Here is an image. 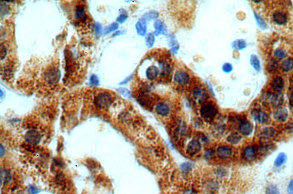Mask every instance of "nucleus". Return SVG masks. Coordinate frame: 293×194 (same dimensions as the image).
Listing matches in <instances>:
<instances>
[{"label":"nucleus","mask_w":293,"mask_h":194,"mask_svg":"<svg viewBox=\"0 0 293 194\" xmlns=\"http://www.w3.org/2000/svg\"><path fill=\"white\" fill-rule=\"evenodd\" d=\"M25 139L28 143L35 145L39 143L41 139V135L39 132L35 130H31L28 131L25 135Z\"/></svg>","instance_id":"20e7f679"},{"label":"nucleus","mask_w":293,"mask_h":194,"mask_svg":"<svg viewBox=\"0 0 293 194\" xmlns=\"http://www.w3.org/2000/svg\"><path fill=\"white\" fill-rule=\"evenodd\" d=\"M289 115L288 111L286 108L279 107L274 112V118L275 119L279 122H285Z\"/></svg>","instance_id":"1a4fd4ad"},{"label":"nucleus","mask_w":293,"mask_h":194,"mask_svg":"<svg viewBox=\"0 0 293 194\" xmlns=\"http://www.w3.org/2000/svg\"><path fill=\"white\" fill-rule=\"evenodd\" d=\"M266 194H281L279 190L277 187L274 185H269L267 187L266 191Z\"/></svg>","instance_id":"7c9ffc66"},{"label":"nucleus","mask_w":293,"mask_h":194,"mask_svg":"<svg viewBox=\"0 0 293 194\" xmlns=\"http://www.w3.org/2000/svg\"><path fill=\"white\" fill-rule=\"evenodd\" d=\"M213 154V152H212V151L211 150H208V151L206 152V154H205V157L207 158V159H210V158L212 157V155Z\"/></svg>","instance_id":"37998d69"},{"label":"nucleus","mask_w":293,"mask_h":194,"mask_svg":"<svg viewBox=\"0 0 293 194\" xmlns=\"http://www.w3.org/2000/svg\"><path fill=\"white\" fill-rule=\"evenodd\" d=\"M273 19L276 23L280 25H284L287 22V17L281 12H275L273 14Z\"/></svg>","instance_id":"aec40b11"},{"label":"nucleus","mask_w":293,"mask_h":194,"mask_svg":"<svg viewBox=\"0 0 293 194\" xmlns=\"http://www.w3.org/2000/svg\"><path fill=\"white\" fill-rule=\"evenodd\" d=\"M147 22L146 20L142 18L139 19L136 24V29L139 35L144 36L147 33Z\"/></svg>","instance_id":"4468645a"},{"label":"nucleus","mask_w":293,"mask_h":194,"mask_svg":"<svg viewBox=\"0 0 293 194\" xmlns=\"http://www.w3.org/2000/svg\"><path fill=\"white\" fill-rule=\"evenodd\" d=\"M174 81L180 85H187L190 81L189 74L183 70H178L174 75Z\"/></svg>","instance_id":"423d86ee"},{"label":"nucleus","mask_w":293,"mask_h":194,"mask_svg":"<svg viewBox=\"0 0 293 194\" xmlns=\"http://www.w3.org/2000/svg\"><path fill=\"white\" fill-rule=\"evenodd\" d=\"M247 44L246 41L244 39H237L234 41L232 43V47L238 51H241L245 49L246 47Z\"/></svg>","instance_id":"b1692460"},{"label":"nucleus","mask_w":293,"mask_h":194,"mask_svg":"<svg viewBox=\"0 0 293 194\" xmlns=\"http://www.w3.org/2000/svg\"><path fill=\"white\" fill-rule=\"evenodd\" d=\"M274 55L280 59L285 58L287 56V54L285 51L281 49H277L274 52Z\"/></svg>","instance_id":"2f4dec72"},{"label":"nucleus","mask_w":293,"mask_h":194,"mask_svg":"<svg viewBox=\"0 0 293 194\" xmlns=\"http://www.w3.org/2000/svg\"><path fill=\"white\" fill-rule=\"evenodd\" d=\"M90 82L92 84L94 85H98V77L95 75H92L90 78Z\"/></svg>","instance_id":"ea45409f"},{"label":"nucleus","mask_w":293,"mask_h":194,"mask_svg":"<svg viewBox=\"0 0 293 194\" xmlns=\"http://www.w3.org/2000/svg\"><path fill=\"white\" fill-rule=\"evenodd\" d=\"M239 131L243 135H249L253 132V126L247 120H242L239 125Z\"/></svg>","instance_id":"6e6552de"},{"label":"nucleus","mask_w":293,"mask_h":194,"mask_svg":"<svg viewBox=\"0 0 293 194\" xmlns=\"http://www.w3.org/2000/svg\"><path fill=\"white\" fill-rule=\"evenodd\" d=\"M250 63H251V65L253 67V68L257 71L259 72L261 71V63H260V61H259L258 57L257 55H251Z\"/></svg>","instance_id":"5701e85b"},{"label":"nucleus","mask_w":293,"mask_h":194,"mask_svg":"<svg viewBox=\"0 0 293 194\" xmlns=\"http://www.w3.org/2000/svg\"><path fill=\"white\" fill-rule=\"evenodd\" d=\"M86 13H85V9L84 6L82 5H79L76 10L75 12V17L77 19H82V18L86 17Z\"/></svg>","instance_id":"a878e982"},{"label":"nucleus","mask_w":293,"mask_h":194,"mask_svg":"<svg viewBox=\"0 0 293 194\" xmlns=\"http://www.w3.org/2000/svg\"><path fill=\"white\" fill-rule=\"evenodd\" d=\"M281 67L283 71L287 72L293 69V59L288 58L282 62Z\"/></svg>","instance_id":"393cba45"},{"label":"nucleus","mask_w":293,"mask_h":194,"mask_svg":"<svg viewBox=\"0 0 293 194\" xmlns=\"http://www.w3.org/2000/svg\"><path fill=\"white\" fill-rule=\"evenodd\" d=\"M0 154H1V156H2L4 155V154H5V148H4V147L2 145L1 146V148H0Z\"/></svg>","instance_id":"49530a36"},{"label":"nucleus","mask_w":293,"mask_h":194,"mask_svg":"<svg viewBox=\"0 0 293 194\" xmlns=\"http://www.w3.org/2000/svg\"><path fill=\"white\" fill-rule=\"evenodd\" d=\"M179 45H177V46H175L172 47L171 48V51H172V53L174 54H176L178 52V51L179 50Z\"/></svg>","instance_id":"c03bdc74"},{"label":"nucleus","mask_w":293,"mask_h":194,"mask_svg":"<svg viewBox=\"0 0 293 194\" xmlns=\"http://www.w3.org/2000/svg\"><path fill=\"white\" fill-rule=\"evenodd\" d=\"M254 17L255 18L257 21V22L258 24V26L261 28L262 29H265L266 27V23L265 21V19L262 18L260 16H259L258 14H257L255 12L254 13Z\"/></svg>","instance_id":"bb28decb"},{"label":"nucleus","mask_w":293,"mask_h":194,"mask_svg":"<svg viewBox=\"0 0 293 194\" xmlns=\"http://www.w3.org/2000/svg\"><path fill=\"white\" fill-rule=\"evenodd\" d=\"M275 130L273 127H266L262 129L259 134V137L262 139H267L273 136L275 134Z\"/></svg>","instance_id":"a211bd4d"},{"label":"nucleus","mask_w":293,"mask_h":194,"mask_svg":"<svg viewBox=\"0 0 293 194\" xmlns=\"http://www.w3.org/2000/svg\"><path fill=\"white\" fill-rule=\"evenodd\" d=\"M284 101L283 95L281 93H277L274 94L271 97V104L274 107H278L281 106Z\"/></svg>","instance_id":"f3484780"},{"label":"nucleus","mask_w":293,"mask_h":194,"mask_svg":"<svg viewBox=\"0 0 293 194\" xmlns=\"http://www.w3.org/2000/svg\"><path fill=\"white\" fill-rule=\"evenodd\" d=\"M154 27L155 29V34L156 35H159L160 34H163L165 35L166 34L167 32V26L165 24L161 21L160 19L157 20L153 24Z\"/></svg>","instance_id":"9d476101"},{"label":"nucleus","mask_w":293,"mask_h":194,"mask_svg":"<svg viewBox=\"0 0 293 194\" xmlns=\"http://www.w3.org/2000/svg\"><path fill=\"white\" fill-rule=\"evenodd\" d=\"M201 144L198 140L193 139L187 145V152L190 154H195L200 151Z\"/></svg>","instance_id":"f8f14e48"},{"label":"nucleus","mask_w":293,"mask_h":194,"mask_svg":"<svg viewBox=\"0 0 293 194\" xmlns=\"http://www.w3.org/2000/svg\"><path fill=\"white\" fill-rule=\"evenodd\" d=\"M192 97L194 100L198 103L201 104L208 98V94L206 90L201 87H196L192 91Z\"/></svg>","instance_id":"7ed1b4c3"},{"label":"nucleus","mask_w":293,"mask_h":194,"mask_svg":"<svg viewBox=\"0 0 293 194\" xmlns=\"http://www.w3.org/2000/svg\"><path fill=\"white\" fill-rule=\"evenodd\" d=\"M273 144H264L259 148V152L262 155H265L273 148Z\"/></svg>","instance_id":"cd10ccee"},{"label":"nucleus","mask_w":293,"mask_h":194,"mask_svg":"<svg viewBox=\"0 0 293 194\" xmlns=\"http://www.w3.org/2000/svg\"><path fill=\"white\" fill-rule=\"evenodd\" d=\"M155 111L160 116H166L170 114V109L167 104L164 103H159L156 105Z\"/></svg>","instance_id":"ddd939ff"},{"label":"nucleus","mask_w":293,"mask_h":194,"mask_svg":"<svg viewBox=\"0 0 293 194\" xmlns=\"http://www.w3.org/2000/svg\"><path fill=\"white\" fill-rule=\"evenodd\" d=\"M145 42L147 46L149 48L152 47L155 43V36L153 33H149L145 38Z\"/></svg>","instance_id":"c85d7f7f"},{"label":"nucleus","mask_w":293,"mask_h":194,"mask_svg":"<svg viewBox=\"0 0 293 194\" xmlns=\"http://www.w3.org/2000/svg\"><path fill=\"white\" fill-rule=\"evenodd\" d=\"M112 98L108 93H100L94 98V104L97 107L100 109H105L109 107L112 103Z\"/></svg>","instance_id":"f257e3e1"},{"label":"nucleus","mask_w":293,"mask_h":194,"mask_svg":"<svg viewBox=\"0 0 293 194\" xmlns=\"http://www.w3.org/2000/svg\"><path fill=\"white\" fill-rule=\"evenodd\" d=\"M242 136L238 132H232L227 138V141L232 144H236L240 142Z\"/></svg>","instance_id":"412c9836"},{"label":"nucleus","mask_w":293,"mask_h":194,"mask_svg":"<svg viewBox=\"0 0 293 194\" xmlns=\"http://www.w3.org/2000/svg\"><path fill=\"white\" fill-rule=\"evenodd\" d=\"M158 16H159V13L157 12L156 11H153V12L145 13L143 17V18H144L145 20H151V19L157 18Z\"/></svg>","instance_id":"c756f323"},{"label":"nucleus","mask_w":293,"mask_h":194,"mask_svg":"<svg viewBox=\"0 0 293 194\" xmlns=\"http://www.w3.org/2000/svg\"><path fill=\"white\" fill-rule=\"evenodd\" d=\"M290 104L291 106H293V92L291 94V96L290 97Z\"/></svg>","instance_id":"de8ad7c7"},{"label":"nucleus","mask_w":293,"mask_h":194,"mask_svg":"<svg viewBox=\"0 0 293 194\" xmlns=\"http://www.w3.org/2000/svg\"><path fill=\"white\" fill-rule=\"evenodd\" d=\"M277 68V62L274 61H271L268 65V69H270L269 70V72H270V71L275 70Z\"/></svg>","instance_id":"e433bc0d"},{"label":"nucleus","mask_w":293,"mask_h":194,"mask_svg":"<svg viewBox=\"0 0 293 194\" xmlns=\"http://www.w3.org/2000/svg\"><path fill=\"white\" fill-rule=\"evenodd\" d=\"M12 176L10 172L5 169L1 170V182L4 184H7L11 182Z\"/></svg>","instance_id":"6ab92c4d"},{"label":"nucleus","mask_w":293,"mask_h":194,"mask_svg":"<svg viewBox=\"0 0 293 194\" xmlns=\"http://www.w3.org/2000/svg\"><path fill=\"white\" fill-rule=\"evenodd\" d=\"M216 154L220 159H228L232 155V150L231 148L228 146H222L217 148Z\"/></svg>","instance_id":"0eeeda50"},{"label":"nucleus","mask_w":293,"mask_h":194,"mask_svg":"<svg viewBox=\"0 0 293 194\" xmlns=\"http://www.w3.org/2000/svg\"><path fill=\"white\" fill-rule=\"evenodd\" d=\"M119 92L123 95L124 97L127 98H131V94L128 90L124 88H120L119 89Z\"/></svg>","instance_id":"72a5a7b5"},{"label":"nucleus","mask_w":293,"mask_h":194,"mask_svg":"<svg viewBox=\"0 0 293 194\" xmlns=\"http://www.w3.org/2000/svg\"><path fill=\"white\" fill-rule=\"evenodd\" d=\"M207 86H208V89H210V91H211V93L213 95H214V91H213V89H212V86H211V84H210L209 82H207Z\"/></svg>","instance_id":"a18cd8bd"},{"label":"nucleus","mask_w":293,"mask_h":194,"mask_svg":"<svg viewBox=\"0 0 293 194\" xmlns=\"http://www.w3.org/2000/svg\"><path fill=\"white\" fill-rule=\"evenodd\" d=\"M127 18V16H125V15H124V14H122L121 16H120V17H118L117 18V21H119V22H123L124 21H125V20Z\"/></svg>","instance_id":"79ce46f5"},{"label":"nucleus","mask_w":293,"mask_h":194,"mask_svg":"<svg viewBox=\"0 0 293 194\" xmlns=\"http://www.w3.org/2000/svg\"><path fill=\"white\" fill-rule=\"evenodd\" d=\"M118 27H119V25H118L117 23H113L112 24H111L110 26L108 27V28L107 29L106 33H108L111 32V31H114V30H116Z\"/></svg>","instance_id":"4c0bfd02"},{"label":"nucleus","mask_w":293,"mask_h":194,"mask_svg":"<svg viewBox=\"0 0 293 194\" xmlns=\"http://www.w3.org/2000/svg\"><path fill=\"white\" fill-rule=\"evenodd\" d=\"M287 191L289 194H293V179L290 182L287 188Z\"/></svg>","instance_id":"a19ab883"},{"label":"nucleus","mask_w":293,"mask_h":194,"mask_svg":"<svg viewBox=\"0 0 293 194\" xmlns=\"http://www.w3.org/2000/svg\"><path fill=\"white\" fill-rule=\"evenodd\" d=\"M191 167V164L190 163H184L182 165L181 168L184 172H187L190 171Z\"/></svg>","instance_id":"f704fd0d"},{"label":"nucleus","mask_w":293,"mask_h":194,"mask_svg":"<svg viewBox=\"0 0 293 194\" xmlns=\"http://www.w3.org/2000/svg\"><path fill=\"white\" fill-rule=\"evenodd\" d=\"M131 76H132V75H130L129 77L127 78V79H125V81H124V82H122L121 83H122V84H123V83H127V82L129 81V79H130V78H131Z\"/></svg>","instance_id":"09e8293b"},{"label":"nucleus","mask_w":293,"mask_h":194,"mask_svg":"<svg viewBox=\"0 0 293 194\" xmlns=\"http://www.w3.org/2000/svg\"><path fill=\"white\" fill-rule=\"evenodd\" d=\"M284 87L283 79L281 77L275 78L271 83V88L274 91L279 93Z\"/></svg>","instance_id":"2eb2a0df"},{"label":"nucleus","mask_w":293,"mask_h":194,"mask_svg":"<svg viewBox=\"0 0 293 194\" xmlns=\"http://www.w3.org/2000/svg\"><path fill=\"white\" fill-rule=\"evenodd\" d=\"M6 55V49L3 45H1V60H2L5 58Z\"/></svg>","instance_id":"58836bf2"},{"label":"nucleus","mask_w":293,"mask_h":194,"mask_svg":"<svg viewBox=\"0 0 293 194\" xmlns=\"http://www.w3.org/2000/svg\"><path fill=\"white\" fill-rule=\"evenodd\" d=\"M218 113V109L212 103H206L200 109V115L205 119H212Z\"/></svg>","instance_id":"f03ea898"},{"label":"nucleus","mask_w":293,"mask_h":194,"mask_svg":"<svg viewBox=\"0 0 293 194\" xmlns=\"http://www.w3.org/2000/svg\"><path fill=\"white\" fill-rule=\"evenodd\" d=\"M251 116L256 122L261 124L266 123L269 119L268 115L259 109H254L251 111Z\"/></svg>","instance_id":"39448f33"},{"label":"nucleus","mask_w":293,"mask_h":194,"mask_svg":"<svg viewBox=\"0 0 293 194\" xmlns=\"http://www.w3.org/2000/svg\"><path fill=\"white\" fill-rule=\"evenodd\" d=\"M233 67L230 63H225L222 66V70L226 73H229L232 71Z\"/></svg>","instance_id":"473e14b6"},{"label":"nucleus","mask_w":293,"mask_h":194,"mask_svg":"<svg viewBox=\"0 0 293 194\" xmlns=\"http://www.w3.org/2000/svg\"><path fill=\"white\" fill-rule=\"evenodd\" d=\"M287 159V155L284 152H281L278 155L277 157L274 162V166L279 167L286 162Z\"/></svg>","instance_id":"4be33fe9"},{"label":"nucleus","mask_w":293,"mask_h":194,"mask_svg":"<svg viewBox=\"0 0 293 194\" xmlns=\"http://www.w3.org/2000/svg\"><path fill=\"white\" fill-rule=\"evenodd\" d=\"M255 155V148L253 146L247 147L243 152V158L247 161H250L254 159Z\"/></svg>","instance_id":"dca6fc26"},{"label":"nucleus","mask_w":293,"mask_h":194,"mask_svg":"<svg viewBox=\"0 0 293 194\" xmlns=\"http://www.w3.org/2000/svg\"><path fill=\"white\" fill-rule=\"evenodd\" d=\"M160 71L159 69L156 66H151L147 68L145 72V75L147 79L150 81H153L156 79Z\"/></svg>","instance_id":"9b49d317"},{"label":"nucleus","mask_w":293,"mask_h":194,"mask_svg":"<svg viewBox=\"0 0 293 194\" xmlns=\"http://www.w3.org/2000/svg\"><path fill=\"white\" fill-rule=\"evenodd\" d=\"M29 194H37L40 192L39 189L33 185L29 186Z\"/></svg>","instance_id":"c9c22d12"}]
</instances>
